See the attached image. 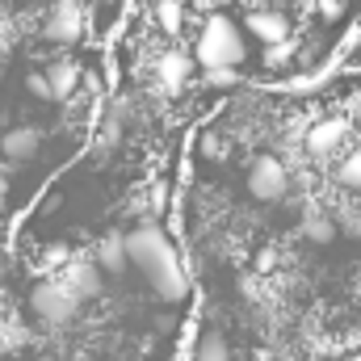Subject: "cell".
Returning a JSON list of instances; mask_svg holds the SVG:
<instances>
[{
  "label": "cell",
  "mask_w": 361,
  "mask_h": 361,
  "mask_svg": "<svg viewBox=\"0 0 361 361\" xmlns=\"http://www.w3.org/2000/svg\"><path fill=\"white\" fill-rule=\"evenodd\" d=\"M135 0H0V269L17 223L68 173L109 92Z\"/></svg>",
  "instance_id": "3"
},
{
  "label": "cell",
  "mask_w": 361,
  "mask_h": 361,
  "mask_svg": "<svg viewBox=\"0 0 361 361\" xmlns=\"http://www.w3.org/2000/svg\"><path fill=\"white\" fill-rule=\"evenodd\" d=\"M173 227L227 361L361 357V72L240 85L180 160Z\"/></svg>",
  "instance_id": "1"
},
{
  "label": "cell",
  "mask_w": 361,
  "mask_h": 361,
  "mask_svg": "<svg viewBox=\"0 0 361 361\" xmlns=\"http://www.w3.org/2000/svg\"><path fill=\"white\" fill-rule=\"evenodd\" d=\"M177 185H143L85 240L8 252L0 361H180L197 294L173 227Z\"/></svg>",
  "instance_id": "2"
},
{
  "label": "cell",
  "mask_w": 361,
  "mask_h": 361,
  "mask_svg": "<svg viewBox=\"0 0 361 361\" xmlns=\"http://www.w3.org/2000/svg\"><path fill=\"white\" fill-rule=\"evenodd\" d=\"M341 72H361V34L353 38V47L349 51H341V63H336Z\"/></svg>",
  "instance_id": "4"
}]
</instances>
